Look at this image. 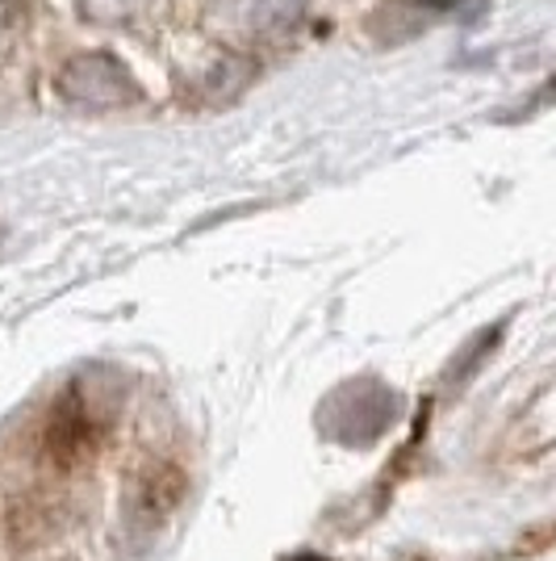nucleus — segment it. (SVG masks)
<instances>
[{"mask_svg":"<svg viewBox=\"0 0 556 561\" xmlns=\"http://www.w3.org/2000/svg\"><path fill=\"white\" fill-rule=\"evenodd\" d=\"M302 9L305 0H209L206 30L231 47L277 43L298 25Z\"/></svg>","mask_w":556,"mask_h":561,"instance_id":"nucleus-1","label":"nucleus"},{"mask_svg":"<svg viewBox=\"0 0 556 561\" xmlns=\"http://www.w3.org/2000/svg\"><path fill=\"white\" fill-rule=\"evenodd\" d=\"M59 96L76 105V110H121V105H135L139 89L130 80V71L121 68V59L105 55V50H84L68 59V68L59 71Z\"/></svg>","mask_w":556,"mask_h":561,"instance_id":"nucleus-2","label":"nucleus"},{"mask_svg":"<svg viewBox=\"0 0 556 561\" xmlns=\"http://www.w3.org/2000/svg\"><path fill=\"white\" fill-rule=\"evenodd\" d=\"M43 448H47V457L55 466H80V461H89V453L96 448V420H93V407L84 402L80 394H68L59 407H55V415L47 423V436H43Z\"/></svg>","mask_w":556,"mask_h":561,"instance_id":"nucleus-3","label":"nucleus"},{"mask_svg":"<svg viewBox=\"0 0 556 561\" xmlns=\"http://www.w3.org/2000/svg\"><path fill=\"white\" fill-rule=\"evenodd\" d=\"M147 0H93L89 4V13L101 18V22H114V18H130V13H139Z\"/></svg>","mask_w":556,"mask_h":561,"instance_id":"nucleus-4","label":"nucleus"}]
</instances>
